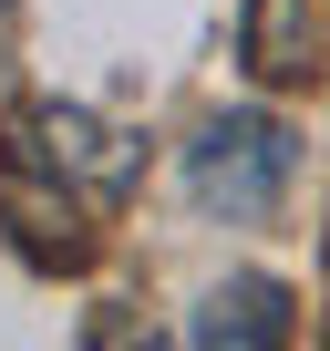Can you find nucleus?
<instances>
[{
	"mask_svg": "<svg viewBox=\"0 0 330 351\" xmlns=\"http://www.w3.org/2000/svg\"><path fill=\"white\" fill-rule=\"evenodd\" d=\"M289 186H299V134H289L268 104H227V114L196 124V145H186V197H196L207 217L258 228Z\"/></svg>",
	"mask_w": 330,
	"mask_h": 351,
	"instance_id": "obj_1",
	"label": "nucleus"
},
{
	"mask_svg": "<svg viewBox=\"0 0 330 351\" xmlns=\"http://www.w3.org/2000/svg\"><path fill=\"white\" fill-rule=\"evenodd\" d=\"M0 238H11L21 269H93V197L31 145V124H0Z\"/></svg>",
	"mask_w": 330,
	"mask_h": 351,
	"instance_id": "obj_2",
	"label": "nucleus"
},
{
	"mask_svg": "<svg viewBox=\"0 0 330 351\" xmlns=\"http://www.w3.org/2000/svg\"><path fill=\"white\" fill-rule=\"evenodd\" d=\"M21 124H31V145L73 176L83 197H124V186H134V134H124V124H103L93 104H31Z\"/></svg>",
	"mask_w": 330,
	"mask_h": 351,
	"instance_id": "obj_3",
	"label": "nucleus"
},
{
	"mask_svg": "<svg viewBox=\"0 0 330 351\" xmlns=\"http://www.w3.org/2000/svg\"><path fill=\"white\" fill-rule=\"evenodd\" d=\"M186 341H196V351H217V341H238V351H268V341H289V279H268V269H238V279H217V289L186 310Z\"/></svg>",
	"mask_w": 330,
	"mask_h": 351,
	"instance_id": "obj_4",
	"label": "nucleus"
},
{
	"mask_svg": "<svg viewBox=\"0 0 330 351\" xmlns=\"http://www.w3.org/2000/svg\"><path fill=\"white\" fill-rule=\"evenodd\" d=\"M238 62L258 83H309V0H248L238 11Z\"/></svg>",
	"mask_w": 330,
	"mask_h": 351,
	"instance_id": "obj_5",
	"label": "nucleus"
}]
</instances>
